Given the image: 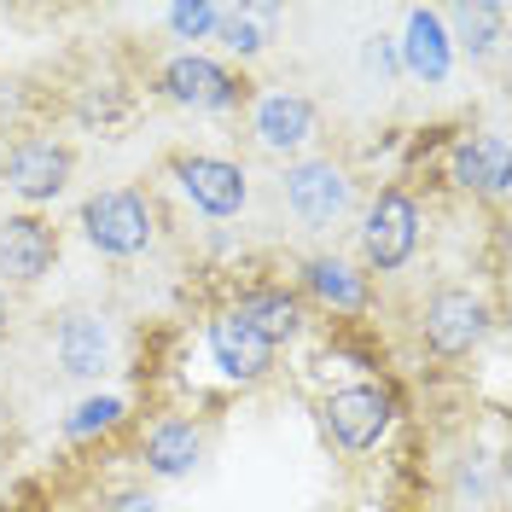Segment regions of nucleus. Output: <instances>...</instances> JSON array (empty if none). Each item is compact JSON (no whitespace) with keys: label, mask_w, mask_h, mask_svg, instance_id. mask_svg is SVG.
<instances>
[{"label":"nucleus","mask_w":512,"mask_h":512,"mask_svg":"<svg viewBox=\"0 0 512 512\" xmlns=\"http://www.w3.org/2000/svg\"><path fill=\"white\" fill-rule=\"evenodd\" d=\"M216 12H222V6H204V0H181V6H169V30L181 35V41L216 35Z\"/></svg>","instance_id":"obj_21"},{"label":"nucleus","mask_w":512,"mask_h":512,"mask_svg":"<svg viewBox=\"0 0 512 512\" xmlns=\"http://www.w3.org/2000/svg\"><path fill=\"white\" fill-rule=\"evenodd\" d=\"M268 24H274V6H262V12H251V6H222L216 12V41H222L227 53H262V41H268Z\"/></svg>","instance_id":"obj_18"},{"label":"nucleus","mask_w":512,"mask_h":512,"mask_svg":"<svg viewBox=\"0 0 512 512\" xmlns=\"http://www.w3.org/2000/svg\"><path fill=\"white\" fill-rule=\"evenodd\" d=\"M6 320H12V303H6V291H0V338H6Z\"/></svg>","instance_id":"obj_23"},{"label":"nucleus","mask_w":512,"mask_h":512,"mask_svg":"<svg viewBox=\"0 0 512 512\" xmlns=\"http://www.w3.org/2000/svg\"><path fill=\"white\" fill-rule=\"evenodd\" d=\"M280 192H286V204L309 227H326V222H338V216L350 210L355 181L332 158H309V163H291L286 181H280Z\"/></svg>","instance_id":"obj_4"},{"label":"nucleus","mask_w":512,"mask_h":512,"mask_svg":"<svg viewBox=\"0 0 512 512\" xmlns=\"http://www.w3.org/2000/svg\"><path fill=\"white\" fill-rule=\"evenodd\" d=\"M64 181H70V152L53 146V140H24V146L6 158V187L18 192V198H30V204L59 198Z\"/></svg>","instance_id":"obj_10"},{"label":"nucleus","mask_w":512,"mask_h":512,"mask_svg":"<svg viewBox=\"0 0 512 512\" xmlns=\"http://www.w3.org/2000/svg\"><path fill=\"white\" fill-rule=\"evenodd\" d=\"M402 64L414 70L419 82H443L448 76V30L437 12H408V35H402Z\"/></svg>","instance_id":"obj_17"},{"label":"nucleus","mask_w":512,"mask_h":512,"mask_svg":"<svg viewBox=\"0 0 512 512\" xmlns=\"http://www.w3.org/2000/svg\"><path fill=\"white\" fill-rule=\"evenodd\" d=\"M210 355H216V367H222L227 379H239V384H256L274 373V344L256 338L251 326L233 315L210 320Z\"/></svg>","instance_id":"obj_11"},{"label":"nucleus","mask_w":512,"mask_h":512,"mask_svg":"<svg viewBox=\"0 0 512 512\" xmlns=\"http://www.w3.org/2000/svg\"><path fill=\"white\" fill-rule=\"evenodd\" d=\"M454 181L466 192H483V198H507V140L501 134H466L454 146Z\"/></svg>","instance_id":"obj_13"},{"label":"nucleus","mask_w":512,"mask_h":512,"mask_svg":"<svg viewBox=\"0 0 512 512\" xmlns=\"http://www.w3.org/2000/svg\"><path fill=\"white\" fill-rule=\"evenodd\" d=\"M53 355H59L64 373L99 379L111 367V326H105V315H94V309H64L59 326H53Z\"/></svg>","instance_id":"obj_9"},{"label":"nucleus","mask_w":512,"mask_h":512,"mask_svg":"<svg viewBox=\"0 0 512 512\" xmlns=\"http://www.w3.org/2000/svg\"><path fill=\"white\" fill-rule=\"evenodd\" d=\"M163 94L181 99V105H204V111H233L245 99V82L227 76L222 64L198 59V53H181V59L163 64Z\"/></svg>","instance_id":"obj_8"},{"label":"nucleus","mask_w":512,"mask_h":512,"mask_svg":"<svg viewBox=\"0 0 512 512\" xmlns=\"http://www.w3.org/2000/svg\"><path fill=\"white\" fill-rule=\"evenodd\" d=\"M53 256H59V233L41 216H0V280L30 286L53 268Z\"/></svg>","instance_id":"obj_7"},{"label":"nucleus","mask_w":512,"mask_h":512,"mask_svg":"<svg viewBox=\"0 0 512 512\" xmlns=\"http://www.w3.org/2000/svg\"><path fill=\"white\" fill-rule=\"evenodd\" d=\"M419 245V204L402 187H384L367 204V222H361V256L373 274H396Z\"/></svg>","instance_id":"obj_3"},{"label":"nucleus","mask_w":512,"mask_h":512,"mask_svg":"<svg viewBox=\"0 0 512 512\" xmlns=\"http://www.w3.org/2000/svg\"><path fill=\"white\" fill-rule=\"evenodd\" d=\"M303 286L315 291L326 309H344V315H361V309L373 303L367 274H355L350 262H338V256H315V262L303 268Z\"/></svg>","instance_id":"obj_16"},{"label":"nucleus","mask_w":512,"mask_h":512,"mask_svg":"<svg viewBox=\"0 0 512 512\" xmlns=\"http://www.w3.org/2000/svg\"><path fill=\"white\" fill-rule=\"evenodd\" d=\"M320 414H326V431L338 437V448L367 454L390 431V396L373 390V384H350V390H332Z\"/></svg>","instance_id":"obj_5"},{"label":"nucleus","mask_w":512,"mask_h":512,"mask_svg":"<svg viewBox=\"0 0 512 512\" xmlns=\"http://www.w3.org/2000/svg\"><path fill=\"white\" fill-rule=\"evenodd\" d=\"M198 454H204V431L192 419H163L146 437V472L152 478H187L198 466Z\"/></svg>","instance_id":"obj_15"},{"label":"nucleus","mask_w":512,"mask_h":512,"mask_svg":"<svg viewBox=\"0 0 512 512\" xmlns=\"http://www.w3.org/2000/svg\"><path fill=\"white\" fill-rule=\"evenodd\" d=\"M117 419H123V402H117V396H88L76 414L64 419V437H76V443H82V437H94V431H111Z\"/></svg>","instance_id":"obj_20"},{"label":"nucleus","mask_w":512,"mask_h":512,"mask_svg":"<svg viewBox=\"0 0 512 512\" xmlns=\"http://www.w3.org/2000/svg\"><path fill=\"white\" fill-rule=\"evenodd\" d=\"M448 18H454V30H460V47H466V53H489V47H495V30H501V18H507V6H454Z\"/></svg>","instance_id":"obj_19"},{"label":"nucleus","mask_w":512,"mask_h":512,"mask_svg":"<svg viewBox=\"0 0 512 512\" xmlns=\"http://www.w3.org/2000/svg\"><path fill=\"white\" fill-rule=\"evenodd\" d=\"M233 320H245L256 338H268V344H286V338H297V326H303V303L286 286H256L239 297Z\"/></svg>","instance_id":"obj_14"},{"label":"nucleus","mask_w":512,"mask_h":512,"mask_svg":"<svg viewBox=\"0 0 512 512\" xmlns=\"http://www.w3.org/2000/svg\"><path fill=\"white\" fill-rule=\"evenodd\" d=\"M175 181H181V192H187L204 216H239V210H245V198H251V181H245V169H239V163L204 158V152L175 158Z\"/></svg>","instance_id":"obj_6"},{"label":"nucleus","mask_w":512,"mask_h":512,"mask_svg":"<svg viewBox=\"0 0 512 512\" xmlns=\"http://www.w3.org/2000/svg\"><path fill=\"white\" fill-rule=\"evenodd\" d=\"M105 512H158V501H152V495H140V489H128V495H117Z\"/></svg>","instance_id":"obj_22"},{"label":"nucleus","mask_w":512,"mask_h":512,"mask_svg":"<svg viewBox=\"0 0 512 512\" xmlns=\"http://www.w3.org/2000/svg\"><path fill=\"white\" fill-rule=\"evenodd\" d=\"M82 233L88 245L105 256H140L158 233V216H152V198L134 187H111V192H94L82 204Z\"/></svg>","instance_id":"obj_1"},{"label":"nucleus","mask_w":512,"mask_h":512,"mask_svg":"<svg viewBox=\"0 0 512 512\" xmlns=\"http://www.w3.org/2000/svg\"><path fill=\"white\" fill-rule=\"evenodd\" d=\"M315 128H320V117L303 94H262L256 99V140H262L268 152H297V146H309Z\"/></svg>","instance_id":"obj_12"},{"label":"nucleus","mask_w":512,"mask_h":512,"mask_svg":"<svg viewBox=\"0 0 512 512\" xmlns=\"http://www.w3.org/2000/svg\"><path fill=\"white\" fill-rule=\"evenodd\" d=\"M483 332H489V303H483L478 291H466V286L431 291V303L419 315V338H425L431 355L460 361V355H472L483 344Z\"/></svg>","instance_id":"obj_2"}]
</instances>
